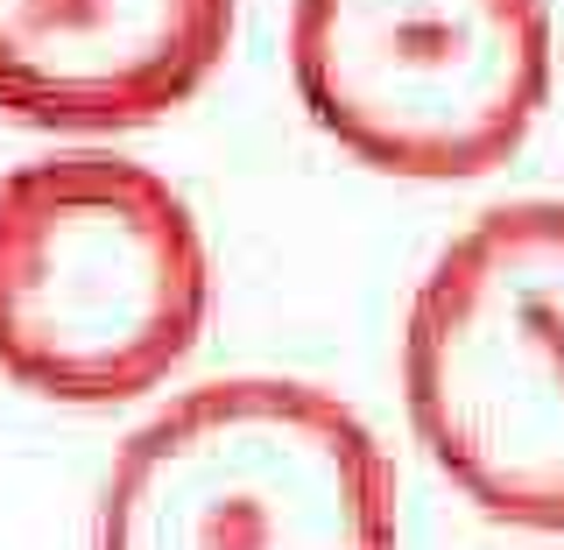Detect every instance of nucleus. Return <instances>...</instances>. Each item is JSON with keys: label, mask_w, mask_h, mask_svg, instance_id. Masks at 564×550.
<instances>
[{"label": "nucleus", "mask_w": 564, "mask_h": 550, "mask_svg": "<svg viewBox=\"0 0 564 550\" xmlns=\"http://www.w3.org/2000/svg\"><path fill=\"white\" fill-rule=\"evenodd\" d=\"M311 128L381 176H487L551 99L543 0H290Z\"/></svg>", "instance_id": "obj_4"}, {"label": "nucleus", "mask_w": 564, "mask_h": 550, "mask_svg": "<svg viewBox=\"0 0 564 550\" xmlns=\"http://www.w3.org/2000/svg\"><path fill=\"white\" fill-rule=\"evenodd\" d=\"M93 550H395V473L325 388L205 381L120 445Z\"/></svg>", "instance_id": "obj_3"}, {"label": "nucleus", "mask_w": 564, "mask_h": 550, "mask_svg": "<svg viewBox=\"0 0 564 550\" xmlns=\"http://www.w3.org/2000/svg\"><path fill=\"white\" fill-rule=\"evenodd\" d=\"M402 396L487 522L564 537V198L494 205L431 261L402 317Z\"/></svg>", "instance_id": "obj_2"}, {"label": "nucleus", "mask_w": 564, "mask_h": 550, "mask_svg": "<svg viewBox=\"0 0 564 550\" xmlns=\"http://www.w3.org/2000/svg\"><path fill=\"white\" fill-rule=\"evenodd\" d=\"M212 255L155 170L64 149L0 176V375L43 402H134L191 360Z\"/></svg>", "instance_id": "obj_1"}, {"label": "nucleus", "mask_w": 564, "mask_h": 550, "mask_svg": "<svg viewBox=\"0 0 564 550\" xmlns=\"http://www.w3.org/2000/svg\"><path fill=\"white\" fill-rule=\"evenodd\" d=\"M234 43V0H0V114L120 134L176 114Z\"/></svg>", "instance_id": "obj_5"}]
</instances>
